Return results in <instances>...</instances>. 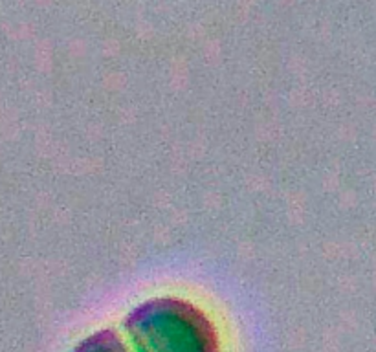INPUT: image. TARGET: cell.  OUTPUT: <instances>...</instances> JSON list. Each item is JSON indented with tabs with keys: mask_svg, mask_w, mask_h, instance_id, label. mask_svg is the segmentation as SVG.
Here are the masks:
<instances>
[{
	"mask_svg": "<svg viewBox=\"0 0 376 352\" xmlns=\"http://www.w3.org/2000/svg\"><path fill=\"white\" fill-rule=\"evenodd\" d=\"M125 327L138 352H221L211 319L180 297H156L138 305Z\"/></svg>",
	"mask_w": 376,
	"mask_h": 352,
	"instance_id": "cell-1",
	"label": "cell"
},
{
	"mask_svg": "<svg viewBox=\"0 0 376 352\" xmlns=\"http://www.w3.org/2000/svg\"><path fill=\"white\" fill-rule=\"evenodd\" d=\"M72 352H129L121 338L112 330H99L90 334Z\"/></svg>",
	"mask_w": 376,
	"mask_h": 352,
	"instance_id": "cell-2",
	"label": "cell"
}]
</instances>
